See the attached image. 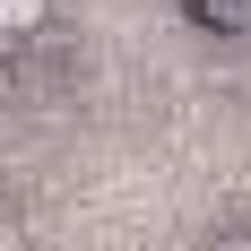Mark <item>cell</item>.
Instances as JSON below:
<instances>
[{
    "mask_svg": "<svg viewBox=\"0 0 251 251\" xmlns=\"http://www.w3.org/2000/svg\"><path fill=\"white\" fill-rule=\"evenodd\" d=\"M182 9H191V26L217 35V44H251V0H182Z\"/></svg>",
    "mask_w": 251,
    "mask_h": 251,
    "instance_id": "cell-1",
    "label": "cell"
},
{
    "mask_svg": "<svg viewBox=\"0 0 251 251\" xmlns=\"http://www.w3.org/2000/svg\"><path fill=\"white\" fill-rule=\"evenodd\" d=\"M26 35H52V0H0V44H26Z\"/></svg>",
    "mask_w": 251,
    "mask_h": 251,
    "instance_id": "cell-2",
    "label": "cell"
},
{
    "mask_svg": "<svg viewBox=\"0 0 251 251\" xmlns=\"http://www.w3.org/2000/svg\"><path fill=\"white\" fill-rule=\"evenodd\" d=\"M9 52H18V44H0V61H9Z\"/></svg>",
    "mask_w": 251,
    "mask_h": 251,
    "instance_id": "cell-3",
    "label": "cell"
}]
</instances>
